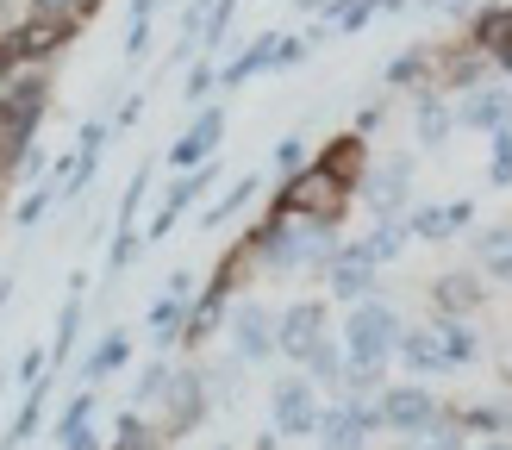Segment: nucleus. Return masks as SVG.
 Returning a JSON list of instances; mask_svg holds the SVG:
<instances>
[{"instance_id":"nucleus-7","label":"nucleus","mask_w":512,"mask_h":450,"mask_svg":"<svg viewBox=\"0 0 512 450\" xmlns=\"http://www.w3.org/2000/svg\"><path fill=\"white\" fill-rule=\"evenodd\" d=\"M406 188H413V163H406V157H388L381 169L363 175V200H369V213H375L381 225H394V219H400Z\"/></svg>"},{"instance_id":"nucleus-27","label":"nucleus","mask_w":512,"mask_h":450,"mask_svg":"<svg viewBox=\"0 0 512 450\" xmlns=\"http://www.w3.org/2000/svg\"><path fill=\"white\" fill-rule=\"evenodd\" d=\"M444 132H450V107L438 94H425L419 100V144H444Z\"/></svg>"},{"instance_id":"nucleus-45","label":"nucleus","mask_w":512,"mask_h":450,"mask_svg":"<svg viewBox=\"0 0 512 450\" xmlns=\"http://www.w3.org/2000/svg\"><path fill=\"white\" fill-rule=\"evenodd\" d=\"M7 294H13V288H7V282H0V307H7Z\"/></svg>"},{"instance_id":"nucleus-43","label":"nucleus","mask_w":512,"mask_h":450,"mask_svg":"<svg viewBox=\"0 0 512 450\" xmlns=\"http://www.w3.org/2000/svg\"><path fill=\"white\" fill-rule=\"evenodd\" d=\"M7 32H13V19H7V7H0V44H7Z\"/></svg>"},{"instance_id":"nucleus-5","label":"nucleus","mask_w":512,"mask_h":450,"mask_svg":"<svg viewBox=\"0 0 512 450\" xmlns=\"http://www.w3.org/2000/svg\"><path fill=\"white\" fill-rule=\"evenodd\" d=\"M88 13H94V7H38L25 25H13V32H7V50H13L19 63H38V57H50V50L75 32L69 19H88Z\"/></svg>"},{"instance_id":"nucleus-31","label":"nucleus","mask_w":512,"mask_h":450,"mask_svg":"<svg viewBox=\"0 0 512 450\" xmlns=\"http://www.w3.org/2000/svg\"><path fill=\"white\" fill-rule=\"evenodd\" d=\"M406 232H413V238H450V232H456V219H450V207H419Z\"/></svg>"},{"instance_id":"nucleus-28","label":"nucleus","mask_w":512,"mask_h":450,"mask_svg":"<svg viewBox=\"0 0 512 450\" xmlns=\"http://www.w3.org/2000/svg\"><path fill=\"white\" fill-rule=\"evenodd\" d=\"M169 382H175V369H169V363H150V369L138 375V388H132V407H150V400H163Z\"/></svg>"},{"instance_id":"nucleus-42","label":"nucleus","mask_w":512,"mask_h":450,"mask_svg":"<svg viewBox=\"0 0 512 450\" xmlns=\"http://www.w3.org/2000/svg\"><path fill=\"white\" fill-rule=\"evenodd\" d=\"M300 157H306V144H300V138H288V144L275 150V163H281V169H294V175H300Z\"/></svg>"},{"instance_id":"nucleus-35","label":"nucleus","mask_w":512,"mask_h":450,"mask_svg":"<svg viewBox=\"0 0 512 450\" xmlns=\"http://www.w3.org/2000/svg\"><path fill=\"white\" fill-rule=\"evenodd\" d=\"M463 425H469V432H481V438H506L512 413H500V407H469V413H463Z\"/></svg>"},{"instance_id":"nucleus-34","label":"nucleus","mask_w":512,"mask_h":450,"mask_svg":"<svg viewBox=\"0 0 512 450\" xmlns=\"http://www.w3.org/2000/svg\"><path fill=\"white\" fill-rule=\"evenodd\" d=\"M488 182L494 188H512V125L494 132V163H488Z\"/></svg>"},{"instance_id":"nucleus-23","label":"nucleus","mask_w":512,"mask_h":450,"mask_svg":"<svg viewBox=\"0 0 512 450\" xmlns=\"http://www.w3.org/2000/svg\"><path fill=\"white\" fill-rule=\"evenodd\" d=\"M475 300H481V288H475V275H444V282H438V307H444V319H463L469 307H475Z\"/></svg>"},{"instance_id":"nucleus-9","label":"nucleus","mask_w":512,"mask_h":450,"mask_svg":"<svg viewBox=\"0 0 512 450\" xmlns=\"http://www.w3.org/2000/svg\"><path fill=\"white\" fill-rule=\"evenodd\" d=\"M319 344H325V307L319 300H294V307L281 313V325H275V350H288L294 363H306Z\"/></svg>"},{"instance_id":"nucleus-16","label":"nucleus","mask_w":512,"mask_h":450,"mask_svg":"<svg viewBox=\"0 0 512 450\" xmlns=\"http://www.w3.org/2000/svg\"><path fill=\"white\" fill-rule=\"evenodd\" d=\"M319 169L331 175V182H344V188L356 194V188H363V138H356V132L331 138V144L319 150Z\"/></svg>"},{"instance_id":"nucleus-10","label":"nucleus","mask_w":512,"mask_h":450,"mask_svg":"<svg viewBox=\"0 0 512 450\" xmlns=\"http://www.w3.org/2000/svg\"><path fill=\"white\" fill-rule=\"evenodd\" d=\"M369 425H381L375 407H363V400H344V407L319 413V444H325V450H356V444L369 438Z\"/></svg>"},{"instance_id":"nucleus-26","label":"nucleus","mask_w":512,"mask_h":450,"mask_svg":"<svg viewBox=\"0 0 512 450\" xmlns=\"http://www.w3.org/2000/svg\"><path fill=\"white\" fill-rule=\"evenodd\" d=\"M125 350H132V344H125V332H107V338L94 344V357L82 363V375H88V382H100V375H113V369L125 363Z\"/></svg>"},{"instance_id":"nucleus-14","label":"nucleus","mask_w":512,"mask_h":450,"mask_svg":"<svg viewBox=\"0 0 512 450\" xmlns=\"http://www.w3.org/2000/svg\"><path fill=\"white\" fill-rule=\"evenodd\" d=\"M456 119H463V125H475V132H500V125L512 119V88H475L469 100H463V107H456Z\"/></svg>"},{"instance_id":"nucleus-24","label":"nucleus","mask_w":512,"mask_h":450,"mask_svg":"<svg viewBox=\"0 0 512 450\" xmlns=\"http://www.w3.org/2000/svg\"><path fill=\"white\" fill-rule=\"evenodd\" d=\"M182 319H188V300H182V294H163L157 307H150V338H157V344H175V338H182Z\"/></svg>"},{"instance_id":"nucleus-8","label":"nucleus","mask_w":512,"mask_h":450,"mask_svg":"<svg viewBox=\"0 0 512 450\" xmlns=\"http://www.w3.org/2000/svg\"><path fill=\"white\" fill-rule=\"evenodd\" d=\"M275 438H319V394L300 375L275 388Z\"/></svg>"},{"instance_id":"nucleus-11","label":"nucleus","mask_w":512,"mask_h":450,"mask_svg":"<svg viewBox=\"0 0 512 450\" xmlns=\"http://www.w3.org/2000/svg\"><path fill=\"white\" fill-rule=\"evenodd\" d=\"M163 400H169V425H163V432H169V438L194 432L200 407H207V375H200V369H175V382H169Z\"/></svg>"},{"instance_id":"nucleus-25","label":"nucleus","mask_w":512,"mask_h":450,"mask_svg":"<svg viewBox=\"0 0 512 450\" xmlns=\"http://www.w3.org/2000/svg\"><path fill=\"white\" fill-rule=\"evenodd\" d=\"M400 244H406V225H381V232H369L356 250H344V257H356V263H369V269H375V263H388Z\"/></svg>"},{"instance_id":"nucleus-2","label":"nucleus","mask_w":512,"mask_h":450,"mask_svg":"<svg viewBox=\"0 0 512 450\" xmlns=\"http://www.w3.org/2000/svg\"><path fill=\"white\" fill-rule=\"evenodd\" d=\"M44 100H50V82H44L38 69H25L19 88L0 100V175H7V182H13V169L32 157V132H38Z\"/></svg>"},{"instance_id":"nucleus-18","label":"nucleus","mask_w":512,"mask_h":450,"mask_svg":"<svg viewBox=\"0 0 512 450\" xmlns=\"http://www.w3.org/2000/svg\"><path fill=\"white\" fill-rule=\"evenodd\" d=\"M488 75H500V69H494V57H481L475 44L456 50V57H444V82H450V88H469V94H475Z\"/></svg>"},{"instance_id":"nucleus-13","label":"nucleus","mask_w":512,"mask_h":450,"mask_svg":"<svg viewBox=\"0 0 512 450\" xmlns=\"http://www.w3.org/2000/svg\"><path fill=\"white\" fill-rule=\"evenodd\" d=\"M232 338H238V357L244 363H263L269 350H275V319L256 307V300H244V307L232 313Z\"/></svg>"},{"instance_id":"nucleus-41","label":"nucleus","mask_w":512,"mask_h":450,"mask_svg":"<svg viewBox=\"0 0 512 450\" xmlns=\"http://www.w3.org/2000/svg\"><path fill=\"white\" fill-rule=\"evenodd\" d=\"M213 82H219V69H213V63H194V75H188V100H207Z\"/></svg>"},{"instance_id":"nucleus-33","label":"nucleus","mask_w":512,"mask_h":450,"mask_svg":"<svg viewBox=\"0 0 512 450\" xmlns=\"http://www.w3.org/2000/svg\"><path fill=\"white\" fill-rule=\"evenodd\" d=\"M425 63H431L425 50H406V57L388 63V82H394V88H419V82H425Z\"/></svg>"},{"instance_id":"nucleus-32","label":"nucleus","mask_w":512,"mask_h":450,"mask_svg":"<svg viewBox=\"0 0 512 450\" xmlns=\"http://www.w3.org/2000/svg\"><path fill=\"white\" fill-rule=\"evenodd\" d=\"M306 369H313V382H344V350L325 338L313 357H306Z\"/></svg>"},{"instance_id":"nucleus-29","label":"nucleus","mask_w":512,"mask_h":450,"mask_svg":"<svg viewBox=\"0 0 512 450\" xmlns=\"http://www.w3.org/2000/svg\"><path fill=\"white\" fill-rule=\"evenodd\" d=\"M406 444H413V450H456V444H463V419H438V425H431V432H419V438H406Z\"/></svg>"},{"instance_id":"nucleus-19","label":"nucleus","mask_w":512,"mask_h":450,"mask_svg":"<svg viewBox=\"0 0 512 450\" xmlns=\"http://www.w3.org/2000/svg\"><path fill=\"white\" fill-rule=\"evenodd\" d=\"M57 438H63V450H94V400L88 394H75L69 407H63Z\"/></svg>"},{"instance_id":"nucleus-21","label":"nucleus","mask_w":512,"mask_h":450,"mask_svg":"<svg viewBox=\"0 0 512 450\" xmlns=\"http://www.w3.org/2000/svg\"><path fill=\"white\" fill-rule=\"evenodd\" d=\"M475 257H481V269H488L494 282H512V225H494V232H481Z\"/></svg>"},{"instance_id":"nucleus-1","label":"nucleus","mask_w":512,"mask_h":450,"mask_svg":"<svg viewBox=\"0 0 512 450\" xmlns=\"http://www.w3.org/2000/svg\"><path fill=\"white\" fill-rule=\"evenodd\" d=\"M256 257L269 269L294 275V269H313V263H338V238H331V225H313V219H288V213H269L263 232H250Z\"/></svg>"},{"instance_id":"nucleus-17","label":"nucleus","mask_w":512,"mask_h":450,"mask_svg":"<svg viewBox=\"0 0 512 450\" xmlns=\"http://www.w3.org/2000/svg\"><path fill=\"white\" fill-rule=\"evenodd\" d=\"M394 357H406V369H425V375H431V369H450V350H444V332H438V325H425V332H406Z\"/></svg>"},{"instance_id":"nucleus-46","label":"nucleus","mask_w":512,"mask_h":450,"mask_svg":"<svg viewBox=\"0 0 512 450\" xmlns=\"http://www.w3.org/2000/svg\"><path fill=\"white\" fill-rule=\"evenodd\" d=\"M213 450H225V444H213Z\"/></svg>"},{"instance_id":"nucleus-3","label":"nucleus","mask_w":512,"mask_h":450,"mask_svg":"<svg viewBox=\"0 0 512 450\" xmlns=\"http://www.w3.org/2000/svg\"><path fill=\"white\" fill-rule=\"evenodd\" d=\"M400 313L381 307V300H363L350 307V325H344V363H363V369H381L400 350Z\"/></svg>"},{"instance_id":"nucleus-20","label":"nucleus","mask_w":512,"mask_h":450,"mask_svg":"<svg viewBox=\"0 0 512 450\" xmlns=\"http://www.w3.org/2000/svg\"><path fill=\"white\" fill-rule=\"evenodd\" d=\"M369 288H375V269H369V263H356V257H338V263H331V294H338V300H356V307H363Z\"/></svg>"},{"instance_id":"nucleus-30","label":"nucleus","mask_w":512,"mask_h":450,"mask_svg":"<svg viewBox=\"0 0 512 450\" xmlns=\"http://www.w3.org/2000/svg\"><path fill=\"white\" fill-rule=\"evenodd\" d=\"M438 332H444L450 363H469V357H475V332H469V319H438Z\"/></svg>"},{"instance_id":"nucleus-39","label":"nucleus","mask_w":512,"mask_h":450,"mask_svg":"<svg viewBox=\"0 0 512 450\" xmlns=\"http://www.w3.org/2000/svg\"><path fill=\"white\" fill-rule=\"evenodd\" d=\"M50 200H57V182H44L32 200H25V207H19V225H38L44 219V207H50Z\"/></svg>"},{"instance_id":"nucleus-4","label":"nucleus","mask_w":512,"mask_h":450,"mask_svg":"<svg viewBox=\"0 0 512 450\" xmlns=\"http://www.w3.org/2000/svg\"><path fill=\"white\" fill-rule=\"evenodd\" d=\"M350 207V188L344 182H331V175L313 163V169H300L288 175V188L275 194V213H288V219H313V225H338Z\"/></svg>"},{"instance_id":"nucleus-36","label":"nucleus","mask_w":512,"mask_h":450,"mask_svg":"<svg viewBox=\"0 0 512 450\" xmlns=\"http://www.w3.org/2000/svg\"><path fill=\"white\" fill-rule=\"evenodd\" d=\"M150 19H157V7H150V0H138V7H132V32H125V57H144V44H150Z\"/></svg>"},{"instance_id":"nucleus-6","label":"nucleus","mask_w":512,"mask_h":450,"mask_svg":"<svg viewBox=\"0 0 512 450\" xmlns=\"http://www.w3.org/2000/svg\"><path fill=\"white\" fill-rule=\"evenodd\" d=\"M375 419L394 425L400 438H419V432H431V425L444 419V407H438V394H425V388H388L375 400Z\"/></svg>"},{"instance_id":"nucleus-12","label":"nucleus","mask_w":512,"mask_h":450,"mask_svg":"<svg viewBox=\"0 0 512 450\" xmlns=\"http://www.w3.org/2000/svg\"><path fill=\"white\" fill-rule=\"evenodd\" d=\"M219 132H225V113L219 107H207L182 138H175V150H169V163L175 169H200V163H213V150H219Z\"/></svg>"},{"instance_id":"nucleus-22","label":"nucleus","mask_w":512,"mask_h":450,"mask_svg":"<svg viewBox=\"0 0 512 450\" xmlns=\"http://www.w3.org/2000/svg\"><path fill=\"white\" fill-rule=\"evenodd\" d=\"M275 57H281V38H275V32H263V38H256V44L244 50V57L232 63V69L219 75V82H250V75H263V69H275Z\"/></svg>"},{"instance_id":"nucleus-37","label":"nucleus","mask_w":512,"mask_h":450,"mask_svg":"<svg viewBox=\"0 0 512 450\" xmlns=\"http://www.w3.org/2000/svg\"><path fill=\"white\" fill-rule=\"evenodd\" d=\"M244 200H256V175H250V182H238L232 194H225V200H219V207H207V219H200V225H219V219H232V213L244 207Z\"/></svg>"},{"instance_id":"nucleus-15","label":"nucleus","mask_w":512,"mask_h":450,"mask_svg":"<svg viewBox=\"0 0 512 450\" xmlns=\"http://www.w3.org/2000/svg\"><path fill=\"white\" fill-rule=\"evenodd\" d=\"M475 50H481V57H494L500 75L512 69V7H488V13L475 19Z\"/></svg>"},{"instance_id":"nucleus-40","label":"nucleus","mask_w":512,"mask_h":450,"mask_svg":"<svg viewBox=\"0 0 512 450\" xmlns=\"http://www.w3.org/2000/svg\"><path fill=\"white\" fill-rule=\"evenodd\" d=\"M19 75H25V63L13 57V50H7V44H0V100H7V94L19 88Z\"/></svg>"},{"instance_id":"nucleus-44","label":"nucleus","mask_w":512,"mask_h":450,"mask_svg":"<svg viewBox=\"0 0 512 450\" xmlns=\"http://www.w3.org/2000/svg\"><path fill=\"white\" fill-rule=\"evenodd\" d=\"M481 450H512V438H488V444H481Z\"/></svg>"},{"instance_id":"nucleus-38","label":"nucleus","mask_w":512,"mask_h":450,"mask_svg":"<svg viewBox=\"0 0 512 450\" xmlns=\"http://www.w3.org/2000/svg\"><path fill=\"white\" fill-rule=\"evenodd\" d=\"M331 19H338V32H363V25L375 19L369 0H356V7H331Z\"/></svg>"}]
</instances>
